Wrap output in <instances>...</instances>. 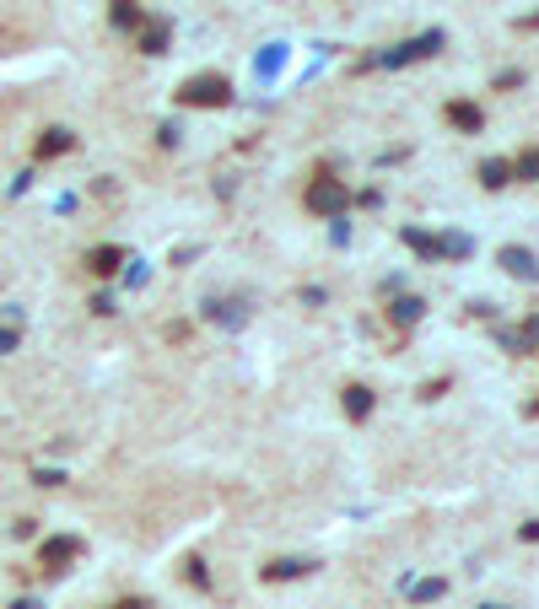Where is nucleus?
<instances>
[{
    "label": "nucleus",
    "mask_w": 539,
    "mask_h": 609,
    "mask_svg": "<svg viewBox=\"0 0 539 609\" xmlns=\"http://www.w3.org/2000/svg\"><path fill=\"white\" fill-rule=\"evenodd\" d=\"M178 98L194 103V108H222V103L232 98V87H227V76H194V82H184Z\"/></svg>",
    "instance_id": "1"
},
{
    "label": "nucleus",
    "mask_w": 539,
    "mask_h": 609,
    "mask_svg": "<svg viewBox=\"0 0 539 609\" xmlns=\"http://www.w3.org/2000/svg\"><path fill=\"white\" fill-rule=\"evenodd\" d=\"M416 313H421V302H410V297H404V302H394V318H399V324H410Z\"/></svg>",
    "instance_id": "13"
},
{
    "label": "nucleus",
    "mask_w": 539,
    "mask_h": 609,
    "mask_svg": "<svg viewBox=\"0 0 539 609\" xmlns=\"http://www.w3.org/2000/svg\"><path fill=\"white\" fill-rule=\"evenodd\" d=\"M518 340H523V346H539V318H528V324H523Z\"/></svg>",
    "instance_id": "14"
},
{
    "label": "nucleus",
    "mask_w": 539,
    "mask_h": 609,
    "mask_svg": "<svg viewBox=\"0 0 539 609\" xmlns=\"http://www.w3.org/2000/svg\"><path fill=\"white\" fill-rule=\"evenodd\" d=\"M512 173H518V178H539V152H523V157L512 162Z\"/></svg>",
    "instance_id": "12"
},
{
    "label": "nucleus",
    "mask_w": 539,
    "mask_h": 609,
    "mask_svg": "<svg viewBox=\"0 0 539 609\" xmlns=\"http://www.w3.org/2000/svg\"><path fill=\"white\" fill-rule=\"evenodd\" d=\"M162 43H168V27H162V22H152V27L141 33V49H146V54H162Z\"/></svg>",
    "instance_id": "8"
},
{
    "label": "nucleus",
    "mask_w": 539,
    "mask_h": 609,
    "mask_svg": "<svg viewBox=\"0 0 539 609\" xmlns=\"http://www.w3.org/2000/svg\"><path fill=\"white\" fill-rule=\"evenodd\" d=\"M308 206H313V211H324V216H329V211H346V183L318 178V183L308 189Z\"/></svg>",
    "instance_id": "2"
},
{
    "label": "nucleus",
    "mask_w": 539,
    "mask_h": 609,
    "mask_svg": "<svg viewBox=\"0 0 539 609\" xmlns=\"http://www.w3.org/2000/svg\"><path fill=\"white\" fill-rule=\"evenodd\" d=\"M92 269H98V276H108V269L119 264V248H92V259H87Z\"/></svg>",
    "instance_id": "11"
},
{
    "label": "nucleus",
    "mask_w": 539,
    "mask_h": 609,
    "mask_svg": "<svg viewBox=\"0 0 539 609\" xmlns=\"http://www.w3.org/2000/svg\"><path fill=\"white\" fill-rule=\"evenodd\" d=\"M346 410H351V416H367V410H372V394H367V388H346Z\"/></svg>",
    "instance_id": "10"
},
{
    "label": "nucleus",
    "mask_w": 539,
    "mask_h": 609,
    "mask_svg": "<svg viewBox=\"0 0 539 609\" xmlns=\"http://www.w3.org/2000/svg\"><path fill=\"white\" fill-rule=\"evenodd\" d=\"M59 152H71V135H65V129H49L43 141H38V157H59Z\"/></svg>",
    "instance_id": "5"
},
{
    "label": "nucleus",
    "mask_w": 539,
    "mask_h": 609,
    "mask_svg": "<svg viewBox=\"0 0 539 609\" xmlns=\"http://www.w3.org/2000/svg\"><path fill=\"white\" fill-rule=\"evenodd\" d=\"M502 264L512 269V276H534V259H528L523 248H507V254H502Z\"/></svg>",
    "instance_id": "6"
},
{
    "label": "nucleus",
    "mask_w": 539,
    "mask_h": 609,
    "mask_svg": "<svg viewBox=\"0 0 539 609\" xmlns=\"http://www.w3.org/2000/svg\"><path fill=\"white\" fill-rule=\"evenodd\" d=\"M507 173H512V162H486V168H480L486 189H502V183H507Z\"/></svg>",
    "instance_id": "9"
},
{
    "label": "nucleus",
    "mask_w": 539,
    "mask_h": 609,
    "mask_svg": "<svg viewBox=\"0 0 539 609\" xmlns=\"http://www.w3.org/2000/svg\"><path fill=\"white\" fill-rule=\"evenodd\" d=\"M113 22L119 27H135V22H141V6H135V0H113Z\"/></svg>",
    "instance_id": "7"
},
{
    "label": "nucleus",
    "mask_w": 539,
    "mask_h": 609,
    "mask_svg": "<svg viewBox=\"0 0 539 609\" xmlns=\"http://www.w3.org/2000/svg\"><path fill=\"white\" fill-rule=\"evenodd\" d=\"M119 609H141V604H119Z\"/></svg>",
    "instance_id": "15"
},
{
    "label": "nucleus",
    "mask_w": 539,
    "mask_h": 609,
    "mask_svg": "<svg viewBox=\"0 0 539 609\" xmlns=\"http://www.w3.org/2000/svg\"><path fill=\"white\" fill-rule=\"evenodd\" d=\"M71 556H76V539H49V545H43V566H59Z\"/></svg>",
    "instance_id": "3"
},
{
    "label": "nucleus",
    "mask_w": 539,
    "mask_h": 609,
    "mask_svg": "<svg viewBox=\"0 0 539 609\" xmlns=\"http://www.w3.org/2000/svg\"><path fill=\"white\" fill-rule=\"evenodd\" d=\"M448 119H453L458 129H480V108H475V103H453Z\"/></svg>",
    "instance_id": "4"
}]
</instances>
